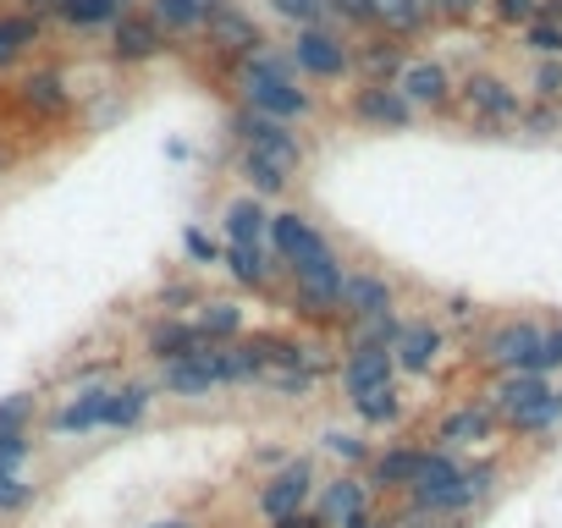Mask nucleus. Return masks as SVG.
<instances>
[{
    "instance_id": "1",
    "label": "nucleus",
    "mask_w": 562,
    "mask_h": 528,
    "mask_svg": "<svg viewBox=\"0 0 562 528\" xmlns=\"http://www.w3.org/2000/svg\"><path fill=\"white\" fill-rule=\"evenodd\" d=\"M232 133H237V143H243V176H249L254 199L282 193L292 183V171L303 165V143L276 116H260V111L243 105V111L232 116Z\"/></svg>"
},
{
    "instance_id": "2",
    "label": "nucleus",
    "mask_w": 562,
    "mask_h": 528,
    "mask_svg": "<svg viewBox=\"0 0 562 528\" xmlns=\"http://www.w3.org/2000/svg\"><path fill=\"white\" fill-rule=\"evenodd\" d=\"M243 105L260 116H276L287 127L314 111L309 88H298V77H292V55H271L265 45L249 50V61H243Z\"/></svg>"
},
{
    "instance_id": "3",
    "label": "nucleus",
    "mask_w": 562,
    "mask_h": 528,
    "mask_svg": "<svg viewBox=\"0 0 562 528\" xmlns=\"http://www.w3.org/2000/svg\"><path fill=\"white\" fill-rule=\"evenodd\" d=\"M271 248L276 259L292 271V281H309V276H326L337 271V248L314 231V221H303L298 210H282L271 215Z\"/></svg>"
},
{
    "instance_id": "4",
    "label": "nucleus",
    "mask_w": 562,
    "mask_h": 528,
    "mask_svg": "<svg viewBox=\"0 0 562 528\" xmlns=\"http://www.w3.org/2000/svg\"><path fill=\"white\" fill-rule=\"evenodd\" d=\"M540 325L535 319H508V325H497L491 336H486V364H497L502 375H535V364H540Z\"/></svg>"
},
{
    "instance_id": "5",
    "label": "nucleus",
    "mask_w": 562,
    "mask_h": 528,
    "mask_svg": "<svg viewBox=\"0 0 562 528\" xmlns=\"http://www.w3.org/2000/svg\"><path fill=\"white\" fill-rule=\"evenodd\" d=\"M160 386H166L172 397H210L226 380V347H204L193 352V359H177V364H160Z\"/></svg>"
},
{
    "instance_id": "6",
    "label": "nucleus",
    "mask_w": 562,
    "mask_h": 528,
    "mask_svg": "<svg viewBox=\"0 0 562 528\" xmlns=\"http://www.w3.org/2000/svg\"><path fill=\"white\" fill-rule=\"evenodd\" d=\"M309 495H314V463H309V457H292V463H282V468L265 479V490L254 495V506H260L265 523H276V517H287V512H303Z\"/></svg>"
},
{
    "instance_id": "7",
    "label": "nucleus",
    "mask_w": 562,
    "mask_h": 528,
    "mask_svg": "<svg viewBox=\"0 0 562 528\" xmlns=\"http://www.w3.org/2000/svg\"><path fill=\"white\" fill-rule=\"evenodd\" d=\"M287 55H292V72L320 77V83H332V77H342L353 66V50L337 34H326V28H298V45Z\"/></svg>"
},
{
    "instance_id": "8",
    "label": "nucleus",
    "mask_w": 562,
    "mask_h": 528,
    "mask_svg": "<svg viewBox=\"0 0 562 528\" xmlns=\"http://www.w3.org/2000/svg\"><path fill=\"white\" fill-rule=\"evenodd\" d=\"M160 50H166V28L149 12H122V23L111 28V61L138 66V61H154Z\"/></svg>"
},
{
    "instance_id": "9",
    "label": "nucleus",
    "mask_w": 562,
    "mask_h": 528,
    "mask_svg": "<svg viewBox=\"0 0 562 528\" xmlns=\"http://www.w3.org/2000/svg\"><path fill=\"white\" fill-rule=\"evenodd\" d=\"M463 105H469L474 116H486V122H519V116H524L519 88H508V83L491 77V72H469V77H463Z\"/></svg>"
},
{
    "instance_id": "10",
    "label": "nucleus",
    "mask_w": 562,
    "mask_h": 528,
    "mask_svg": "<svg viewBox=\"0 0 562 528\" xmlns=\"http://www.w3.org/2000/svg\"><path fill=\"white\" fill-rule=\"evenodd\" d=\"M353 116L370 122V127H409L414 105L403 100V88H397V83H364L353 95Z\"/></svg>"
},
{
    "instance_id": "11",
    "label": "nucleus",
    "mask_w": 562,
    "mask_h": 528,
    "mask_svg": "<svg viewBox=\"0 0 562 528\" xmlns=\"http://www.w3.org/2000/svg\"><path fill=\"white\" fill-rule=\"evenodd\" d=\"M380 386H397V359L391 352H375V347H353L342 359V391L348 402L364 397V391H380Z\"/></svg>"
},
{
    "instance_id": "12",
    "label": "nucleus",
    "mask_w": 562,
    "mask_h": 528,
    "mask_svg": "<svg viewBox=\"0 0 562 528\" xmlns=\"http://www.w3.org/2000/svg\"><path fill=\"white\" fill-rule=\"evenodd\" d=\"M204 347H215V341L199 330V319H160V325L149 330V359H154V364L193 359V352H204Z\"/></svg>"
},
{
    "instance_id": "13",
    "label": "nucleus",
    "mask_w": 562,
    "mask_h": 528,
    "mask_svg": "<svg viewBox=\"0 0 562 528\" xmlns=\"http://www.w3.org/2000/svg\"><path fill=\"white\" fill-rule=\"evenodd\" d=\"M342 314L359 325V319H375V314H397V292H391V281L386 276H364V271H353L348 281H342Z\"/></svg>"
},
{
    "instance_id": "14",
    "label": "nucleus",
    "mask_w": 562,
    "mask_h": 528,
    "mask_svg": "<svg viewBox=\"0 0 562 528\" xmlns=\"http://www.w3.org/2000/svg\"><path fill=\"white\" fill-rule=\"evenodd\" d=\"M441 447L447 452H458V447H479V440H491L497 435V407H486V402H469V407H452L447 418H441Z\"/></svg>"
},
{
    "instance_id": "15",
    "label": "nucleus",
    "mask_w": 562,
    "mask_h": 528,
    "mask_svg": "<svg viewBox=\"0 0 562 528\" xmlns=\"http://www.w3.org/2000/svg\"><path fill=\"white\" fill-rule=\"evenodd\" d=\"M105 402H111V386H84L66 407H55L50 429H55V435H89V429H105Z\"/></svg>"
},
{
    "instance_id": "16",
    "label": "nucleus",
    "mask_w": 562,
    "mask_h": 528,
    "mask_svg": "<svg viewBox=\"0 0 562 528\" xmlns=\"http://www.w3.org/2000/svg\"><path fill=\"white\" fill-rule=\"evenodd\" d=\"M397 88H403L409 105H430V111L452 100V77H447L441 61H409L403 77H397Z\"/></svg>"
},
{
    "instance_id": "17",
    "label": "nucleus",
    "mask_w": 562,
    "mask_h": 528,
    "mask_svg": "<svg viewBox=\"0 0 562 528\" xmlns=\"http://www.w3.org/2000/svg\"><path fill=\"white\" fill-rule=\"evenodd\" d=\"M391 359L403 375H430L436 359H441V330L436 325H403V336H397Z\"/></svg>"
},
{
    "instance_id": "18",
    "label": "nucleus",
    "mask_w": 562,
    "mask_h": 528,
    "mask_svg": "<svg viewBox=\"0 0 562 528\" xmlns=\"http://www.w3.org/2000/svg\"><path fill=\"white\" fill-rule=\"evenodd\" d=\"M221 7H226V0H149V17L166 28V34H193V28H204Z\"/></svg>"
},
{
    "instance_id": "19",
    "label": "nucleus",
    "mask_w": 562,
    "mask_h": 528,
    "mask_svg": "<svg viewBox=\"0 0 562 528\" xmlns=\"http://www.w3.org/2000/svg\"><path fill=\"white\" fill-rule=\"evenodd\" d=\"M17 100H23V111H34V116H45V122H55V116L72 111V95H66V83H61L55 72H34V77H23Z\"/></svg>"
},
{
    "instance_id": "20",
    "label": "nucleus",
    "mask_w": 562,
    "mask_h": 528,
    "mask_svg": "<svg viewBox=\"0 0 562 528\" xmlns=\"http://www.w3.org/2000/svg\"><path fill=\"white\" fill-rule=\"evenodd\" d=\"M420 463H425V447H391L380 457H370V485L380 490H409L420 479Z\"/></svg>"
},
{
    "instance_id": "21",
    "label": "nucleus",
    "mask_w": 562,
    "mask_h": 528,
    "mask_svg": "<svg viewBox=\"0 0 562 528\" xmlns=\"http://www.w3.org/2000/svg\"><path fill=\"white\" fill-rule=\"evenodd\" d=\"M66 28H116L122 12H133L127 0H55L50 7Z\"/></svg>"
},
{
    "instance_id": "22",
    "label": "nucleus",
    "mask_w": 562,
    "mask_h": 528,
    "mask_svg": "<svg viewBox=\"0 0 562 528\" xmlns=\"http://www.w3.org/2000/svg\"><path fill=\"white\" fill-rule=\"evenodd\" d=\"M370 506V495H364V479H353V474H337L326 490H320V517L326 523H348V517H359Z\"/></svg>"
},
{
    "instance_id": "23",
    "label": "nucleus",
    "mask_w": 562,
    "mask_h": 528,
    "mask_svg": "<svg viewBox=\"0 0 562 528\" xmlns=\"http://www.w3.org/2000/svg\"><path fill=\"white\" fill-rule=\"evenodd\" d=\"M226 242H265L271 237V215H265V204L249 193V199H237V204H226Z\"/></svg>"
},
{
    "instance_id": "24",
    "label": "nucleus",
    "mask_w": 562,
    "mask_h": 528,
    "mask_svg": "<svg viewBox=\"0 0 562 528\" xmlns=\"http://www.w3.org/2000/svg\"><path fill=\"white\" fill-rule=\"evenodd\" d=\"M546 391H551V386H546V375H529V369H524V375H502V386H497V402H491V407H497L502 418H519V413H524V407H535Z\"/></svg>"
},
{
    "instance_id": "25",
    "label": "nucleus",
    "mask_w": 562,
    "mask_h": 528,
    "mask_svg": "<svg viewBox=\"0 0 562 528\" xmlns=\"http://www.w3.org/2000/svg\"><path fill=\"white\" fill-rule=\"evenodd\" d=\"M226 271H232L237 287H265L271 281L265 242H226Z\"/></svg>"
},
{
    "instance_id": "26",
    "label": "nucleus",
    "mask_w": 562,
    "mask_h": 528,
    "mask_svg": "<svg viewBox=\"0 0 562 528\" xmlns=\"http://www.w3.org/2000/svg\"><path fill=\"white\" fill-rule=\"evenodd\" d=\"M34 45H39V12H12V17H0V66L23 61Z\"/></svg>"
},
{
    "instance_id": "27",
    "label": "nucleus",
    "mask_w": 562,
    "mask_h": 528,
    "mask_svg": "<svg viewBox=\"0 0 562 528\" xmlns=\"http://www.w3.org/2000/svg\"><path fill=\"white\" fill-rule=\"evenodd\" d=\"M436 17L430 0H375V23H386L391 34H420Z\"/></svg>"
},
{
    "instance_id": "28",
    "label": "nucleus",
    "mask_w": 562,
    "mask_h": 528,
    "mask_svg": "<svg viewBox=\"0 0 562 528\" xmlns=\"http://www.w3.org/2000/svg\"><path fill=\"white\" fill-rule=\"evenodd\" d=\"M154 391L149 386H111V402H105V429H133L143 413H149Z\"/></svg>"
},
{
    "instance_id": "29",
    "label": "nucleus",
    "mask_w": 562,
    "mask_h": 528,
    "mask_svg": "<svg viewBox=\"0 0 562 528\" xmlns=\"http://www.w3.org/2000/svg\"><path fill=\"white\" fill-rule=\"evenodd\" d=\"M249 347L260 352V364H271V369H303V364H309L303 341H292V336H271V330H260Z\"/></svg>"
},
{
    "instance_id": "30",
    "label": "nucleus",
    "mask_w": 562,
    "mask_h": 528,
    "mask_svg": "<svg viewBox=\"0 0 562 528\" xmlns=\"http://www.w3.org/2000/svg\"><path fill=\"white\" fill-rule=\"evenodd\" d=\"M210 34L226 39V50H260V28L237 12V7H221V12L210 17Z\"/></svg>"
},
{
    "instance_id": "31",
    "label": "nucleus",
    "mask_w": 562,
    "mask_h": 528,
    "mask_svg": "<svg viewBox=\"0 0 562 528\" xmlns=\"http://www.w3.org/2000/svg\"><path fill=\"white\" fill-rule=\"evenodd\" d=\"M353 413L364 424H397V418H403V391H397V386L364 391V397H353Z\"/></svg>"
},
{
    "instance_id": "32",
    "label": "nucleus",
    "mask_w": 562,
    "mask_h": 528,
    "mask_svg": "<svg viewBox=\"0 0 562 528\" xmlns=\"http://www.w3.org/2000/svg\"><path fill=\"white\" fill-rule=\"evenodd\" d=\"M199 330L221 347V341H232L237 330H243V309L237 303H199Z\"/></svg>"
},
{
    "instance_id": "33",
    "label": "nucleus",
    "mask_w": 562,
    "mask_h": 528,
    "mask_svg": "<svg viewBox=\"0 0 562 528\" xmlns=\"http://www.w3.org/2000/svg\"><path fill=\"white\" fill-rule=\"evenodd\" d=\"M397 336H403V319L397 314H375V319H359L353 325V347H375V352H391Z\"/></svg>"
},
{
    "instance_id": "34",
    "label": "nucleus",
    "mask_w": 562,
    "mask_h": 528,
    "mask_svg": "<svg viewBox=\"0 0 562 528\" xmlns=\"http://www.w3.org/2000/svg\"><path fill=\"white\" fill-rule=\"evenodd\" d=\"M557 418H562V391H546L535 407H524V413H519V418H508V424H513L519 435H546Z\"/></svg>"
},
{
    "instance_id": "35",
    "label": "nucleus",
    "mask_w": 562,
    "mask_h": 528,
    "mask_svg": "<svg viewBox=\"0 0 562 528\" xmlns=\"http://www.w3.org/2000/svg\"><path fill=\"white\" fill-rule=\"evenodd\" d=\"M28 424H34V397L28 391L0 397V435H28Z\"/></svg>"
},
{
    "instance_id": "36",
    "label": "nucleus",
    "mask_w": 562,
    "mask_h": 528,
    "mask_svg": "<svg viewBox=\"0 0 562 528\" xmlns=\"http://www.w3.org/2000/svg\"><path fill=\"white\" fill-rule=\"evenodd\" d=\"M524 45H529L535 55H546V61H562V23H551V17H535V23L524 28Z\"/></svg>"
},
{
    "instance_id": "37",
    "label": "nucleus",
    "mask_w": 562,
    "mask_h": 528,
    "mask_svg": "<svg viewBox=\"0 0 562 528\" xmlns=\"http://www.w3.org/2000/svg\"><path fill=\"white\" fill-rule=\"evenodd\" d=\"M320 447H326L342 468H353V463H370V447L364 440L353 435V429H326V440H320Z\"/></svg>"
},
{
    "instance_id": "38",
    "label": "nucleus",
    "mask_w": 562,
    "mask_h": 528,
    "mask_svg": "<svg viewBox=\"0 0 562 528\" xmlns=\"http://www.w3.org/2000/svg\"><path fill=\"white\" fill-rule=\"evenodd\" d=\"M403 50L397 45H375L370 55H364V72H370V83H391V77H403Z\"/></svg>"
},
{
    "instance_id": "39",
    "label": "nucleus",
    "mask_w": 562,
    "mask_h": 528,
    "mask_svg": "<svg viewBox=\"0 0 562 528\" xmlns=\"http://www.w3.org/2000/svg\"><path fill=\"white\" fill-rule=\"evenodd\" d=\"M183 253H188L193 264H221V259H226V248H221L204 226H183Z\"/></svg>"
},
{
    "instance_id": "40",
    "label": "nucleus",
    "mask_w": 562,
    "mask_h": 528,
    "mask_svg": "<svg viewBox=\"0 0 562 528\" xmlns=\"http://www.w3.org/2000/svg\"><path fill=\"white\" fill-rule=\"evenodd\" d=\"M271 12L298 23V28H320V17H326V0H271Z\"/></svg>"
},
{
    "instance_id": "41",
    "label": "nucleus",
    "mask_w": 562,
    "mask_h": 528,
    "mask_svg": "<svg viewBox=\"0 0 562 528\" xmlns=\"http://www.w3.org/2000/svg\"><path fill=\"white\" fill-rule=\"evenodd\" d=\"M314 380H320L314 364H303V369H276V375H271V391H282V397H309Z\"/></svg>"
},
{
    "instance_id": "42",
    "label": "nucleus",
    "mask_w": 562,
    "mask_h": 528,
    "mask_svg": "<svg viewBox=\"0 0 562 528\" xmlns=\"http://www.w3.org/2000/svg\"><path fill=\"white\" fill-rule=\"evenodd\" d=\"M34 457L28 435H0V474H23V463Z\"/></svg>"
},
{
    "instance_id": "43",
    "label": "nucleus",
    "mask_w": 562,
    "mask_h": 528,
    "mask_svg": "<svg viewBox=\"0 0 562 528\" xmlns=\"http://www.w3.org/2000/svg\"><path fill=\"white\" fill-rule=\"evenodd\" d=\"M491 7H497V23L508 28H529L540 17V0H491Z\"/></svg>"
},
{
    "instance_id": "44",
    "label": "nucleus",
    "mask_w": 562,
    "mask_h": 528,
    "mask_svg": "<svg viewBox=\"0 0 562 528\" xmlns=\"http://www.w3.org/2000/svg\"><path fill=\"white\" fill-rule=\"evenodd\" d=\"M34 501V485L23 474H0V512H23Z\"/></svg>"
},
{
    "instance_id": "45",
    "label": "nucleus",
    "mask_w": 562,
    "mask_h": 528,
    "mask_svg": "<svg viewBox=\"0 0 562 528\" xmlns=\"http://www.w3.org/2000/svg\"><path fill=\"white\" fill-rule=\"evenodd\" d=\"M326 12L342 17V23H353V28H370L375 23V0H326Z\"/></svg>"
},
{
    "instance_id": "46",
    "label": "nucleus",
    "mask_w": 562,
    "mask_h": 528,
    "mask_svg": "<svg viewBox=\"0 0 562 528\" xmlns=\"http://www.w3.org/2000/svg\"><path fill=\"white\" fill-rule=\"evenodd\" d=\"M551 369H562V325H551V330L540 336V364H535V375H551Z\"/></svg>"
},
{
    "instance_id": "47",
    "label": "nucleus",
    "mask_w": 562,
    "mask_h": 528,
    "mask_svg": "<svg viewBox=\"0 0 562 528\" xmlns=\"http://www.w3.org/2000/svg\"><path fill=\"white\" fill-rule=\"evenodd\" d=\"M535 95H540V100H562V61H540V72H535Z\"/></svg>"
},
{
    "instance_id": "48",
    "label": "nucleus",
    "mask_w": 562,
    "mask_h": 528,
    "mask_svg": "<svg viewBox=\"0 0 562 528\" xmlns=\"http://www.w3.org/2000/svg\"><path fill=\"white\" fill-rule=\"evenodd\" d=\"M271 528H332V523L320 517V512H309V506H303V512H287V517H276Z\"/></svg>"
},
{
    "instance_id": "49",
    "label": "nucleus",
    "mask_w": 562,
    "mask_h": 528,
    "mask_svg": "<svg viewBox=\"0 0 562 528\" xmlns=\"http://www.w3.org/2000/svg\"><path fill=\"white\" fill-rule=\"evenodd\" d=\"M430 7H436L441 17H474L479 7H486V0H430Z\"/></svg>"
},
{
    "instance_id": "50",
    "label": "nucleus",
    "mask_w": 562,
    "mask_h": 528,
    "mask_svg": "<svg viewBox=\"0 0 562 528\" xmlns=\"http://www.w3.org/2000/svg\"><path fill=\"white\" fill-rule=\"evenodd\" d=\"M519 122H529L535 133H557V111H551V105H540V111H524Z\"/></svg>"
},
{
    "instance_id": "51",
    "label": "nucleus",
    "mask_w": 562,
    "mask_h": 528,
    "mask_svg": "<svg viewBox=\"0 0 562 528\" xmlns=\"http://www.w3.org/2000/svg\"><path fill=\"white\" fill-rule=\"evenodd\" d=\"M342 528H386V523H380V517H375V512H370V506H364V512H359V517H348V523H342Z\"/></svg>"
},
{
    "instance_id": "52",
    "label": "nucleus",
    "mask_w": 562,
    "mask_h": 528,
    "mask_svg": "<svg viewBox=\"0 0 562 528\" xmlns=\"http://www.w3.org/2000/svg\"><path fill=\"white\" fill-rule=\"evenodd\" d=\"M188 298H193V287H183V281H177V287H166V292H160V303H188Z\"/></svg>"
},
{
    "instance_id": "53",
    "label": "nucleus",
    "mask_w": 562,
    "mask_h": 528,
    "mask_svg": "<svg viewBox=\"0 0 562 528\" xmlns=\"http://www.w3.org/2000/svg\"><path fill=\"white\" fill-rule=\"evenodd\" d=\"M540 17H551V23H562V0H540Z\"/></svg>"
},
{
    "instance_id": "54",
    "label": "nucleus",
    "mask_w": 562,
    "mask_h": 528,
    "mask_svg": "<svg viewBox=\"0 0 562 528\" xmlns=\"http://www.w3.org/2000/svg\"><path fill=\"white\" fill-rule=\"evenodd\" d=\"M149 528H193V523H188V517H154Z\"/></svg>"
},
{
    "instance_id": "55",
    "label": "nucleus",
    "mask_w": 562,
    "mask_h": 528,
    "mask_svg": "<svg viewBox=\"0 0 562 528\" xmlns=\"http://www.w3.org/2000/svg\"><path fill=\"white\" fill-rule=\"evenodd\" d=\"M45 7H55V0H28V12H45Z\"/></svg>"
},
{
    "instance_id": "56",
    "label": "nucleus",
    "mask_w": 562,
    "mask_h": 528,
    "mask_svg": "<svg viewBox=\"0 0 562 528\" xmlns=\"http://www.w3.org/2000/svg\"><path fill=\"white\" fill-rule=\"evenodd\" d=\"M0 176H7V149H0Z\"/></svg>"
}]
</instances>
